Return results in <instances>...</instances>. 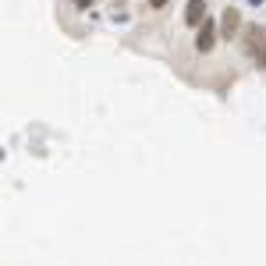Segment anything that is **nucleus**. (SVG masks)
<instances>
[{
    "label": "nucleus",
    "instance_id": "1",
    "mask_svg": "<svg viewBox=\"0 0 266 266\" xmlns=\"http://www.w3.org/2000/svg\"><path fill=\"white\" fill-rule=\"evenodd\" d=\"M217 36H220V25H217L213 18H206V22L199 25V36H195V50H199V53H210V50H213V43H217Z\"/></svg>",
    "mask_w": 266,
    "mask_h": 266
},
{
    "label": "nucleus",
    "instance_id": "2",
    "mask_svg": "<svg viewBox=\"0 0 266 266\" xmlns=\"http://www.w3.org/2000/svg\"><path fill=\"white\" fill-rule=\"evenodd\" d=\"M238 25H242L238 7H224V14H220V39H231L234 32H238Z\"/></svg>",
    "mask_w": 266,
    "mask_h": 266
},
{
    "label": "nucleus",
    "instance_id": "3",
    "mask_svg": "<svg viewBox=\"0 0 266 266\" xmlns=\"http://www.w3.org/2000/svg\"><path fill=\"white\" fill-rule=\"evenodd\" d=\"M202 22H206V0H188V7H185V25L199 28Z\"/></svg>",
    "mask_w": 266,
    "mask_h": 266
},
{
    "label": "nucleus",
    "instance_id": "4",
    "mask_svg": "<svg viewBox=\"0 0 266 266\" xmlns=\"http://www.w3.org/2000/svg\"><path fill=\"white\" fill-rule=\"evenodd\" d=\"M256 64L266 68V32H263V39H259V47H256Z\"/></svg>",
    "mask_w": 266,
    "mask_h": 266
},
{
    "label": "nucleus",
    "instance_id": "5",
    "mask_svg": "<svg viewBox=\"0 0 266 266\" xmlns=\"http://www.w3.org/2000/svg\"><path fill=\"white\" fill-rule=\"evenodd\" d=\"M167 4H170V0H149V7H153V11H160V7H167Z\"/></svg>",
    "mask_w": 266,
    "mask_h": 266
},
{
    "label": "nucleus",
    "instance_id": "6",
    "mask_svg": "<svg viewBox=\"0 0 266 266\" xmlns=\"http://www.w3.org/2000/svg\"><path fill=\"white\" fill-rule=\"evenodd\" d=\"M71 4H75V7H82V11H85V7H93V0H71Z\"/></svg>",
    "mask_w": 266,
    "mask_h": 266
},
{
    "label": "nucleus",
    "instance_id": "7",
    "mask_svg": "<svg viewBox=\"0 0 266 266\" xmlns=\"http://www.w3.org/2000/svg\"><path fill=\"white\" fill-rule=\"evenodd\" d=\"M248 4H252V7H263V0H248Z\"/></svg>",
    "mask_w": 266,
    "mask_h": 266
}]
</instances>
